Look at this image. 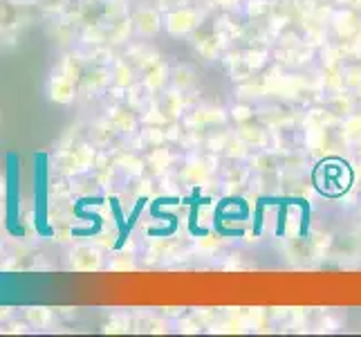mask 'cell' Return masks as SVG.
Masks as SVG:
<instances>
[{
  "instance_id": "cell-1",
  "label": "cell",
  "mask_w": 361,
  "mask_h": 337,
  "mask_svg": "<svg viewBox=\"0 0 361 337\" xmlns=\"http://www.w3.org/2000/svg\"><path fill=\"white\" fill-rule=\"evenodd\" d=\"M7 230L16 239L25 236L20 225V158L16 153H7Z\"/></svg>"
},
{
  "instance_id": "cell-2",
  "label": "cell",
  "mask_w": 361,
  "mask_h": 337,
  "mask_svg": "<svg viewBox=\"0 0 361 337\" xmlns=\"http://www.w3.org/2000/svg\"><path fill=\"white\" fill-rule=\"evenodd\" d=\"M34 194H36V203H34V225L36 232L49 236L52 230L47 227V184H45V155L36 153L34 155Z\"/></svg>"
}]
</instances>
